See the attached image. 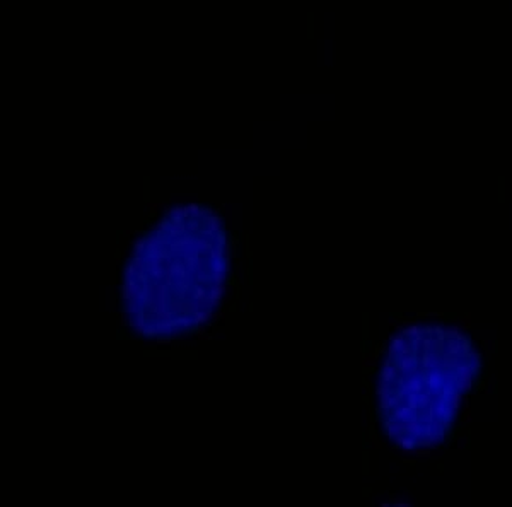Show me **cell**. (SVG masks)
Masks as SVG:
<instances>
[{
	"label": "cell",
	"mask_w": 512,
	"mask_h": 507,
	"mask_svg": "<svg viewBox=\"0 0 512 507\" xmlns=\"http://www.w3.org/2000/svg\"><path fill=\"white\" fill-rule=\"evenodd\" d=\"M229 272V236L216 210L173 205L123 262L118 296L128 330L149 342L197 332L221 306Z\"/></svg>",
	"instance_id": "1"
},
{
	"label": "cell",
	"mask_w": 512,
	"mask_h": 507,
	"mask_svg": "<svg viewBox=\"0 0 512 507\" xmlns=\"http://www.w3.org/2000/svg\"><path fill=\"white\" fill-rule=\"evenodd\" d=\"M480 368L477 347L460 328H400L384 350L376 383L379 419L391 443L405 451L443 443Z\"/></svg>",
	"instance_id": "2"
}]
</instances>
